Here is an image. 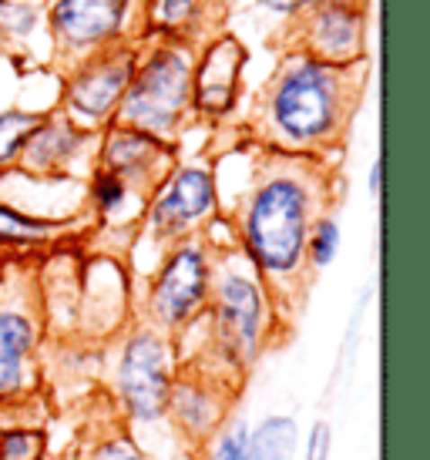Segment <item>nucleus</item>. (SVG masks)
I'll return each mask as SVG.
<instances>
[{
  "mask_svg": "<svg viewBox=\"0 0 430 460\" xmlns=\"http://www.w3.org/2000/svg\"><path fill=\"white\" fill-rule=\"evenodd\" d=\"M219 216L232 239L266 282L276 320L292 336L317 276L306 266V239L319 216L343 199L340 158L266 152L228 138L212 148Z\"/></svg>",
  "mask_w": 430,
  "mask_h": 460,
  "instance_id": "obj_1",
  "label": "nucleus"
},
{
  "mask_svg": "<svg viewBox=\"0 0 430 460\" xmlns=\"http://www.w3.org/2000/svg\"><path fill=\"white\" fill-rule=\"evenodd\" d=\"M367 84L370 58L356 65H323L300 51H276V65L253 91L246 111L215 135L279 155L343 158Z\"/></svg>",
  "mask_w": 430,
  "mask_h": 460,
  "instance_id": "obj_2",
  "label": "nucleus"
},
{
  "mask_svg": "<svg viewBox=\"0 0 430 460\" xmlns=\"http://www.w3.org/2000/svg\"><path fill=\"white\" fill-rule=\"evenodd\" d=\"M205 239L212 243V289L205 316L192 326L202 343L182 353L178 363H199L242 386L255 363L290 336L279 326L266 282L236 245L222 216L205 229Z\"/></svg>",
  "mask_w": 430,
  "mask_h": 460,
  "instance_id": "obj_3",
  "label": "nucleus"
},
{
  "mask_svg": "<svg viewBox=\"0 0 430 460\" xmlns=\"http://www.w3.org/2000/svg\"><path fill=\"white\" fill-rule=\"evenodd\" d=\"M108 386H112L114 417L125 430L148 447L155 430L168 427V394L178 373V346L168 332L155 330L152 323L131 320L108 340Z\"/></svg>",
  "mask_w": 430,
  "mask_h": 460,
  "instance_id": "obj_4",
  "label": "nucleus"
},
{
  "mask_svg": "<svg viewBox=\"0 0 430 460\" xmlns=\"http://www.w3.org/2000/svg\"><path fill=\"white\" fill-rule=\"evenodd\" d=\"M192 67H195V48L145 34L135 75L128 81L112 125L145 131L182 155L185 135L199 128L192 111Z\"/></svg>",
  "mask_w": 430,
  "mask_h": 460,
  "instance_id": "obj_5",
  "label": "nucleus"
},
{
  "mask_svg": "<svg viewBox=\"0 0 430 460\" xmlns=\"http://www.w3.org/2000/svg\"><path fill=\"white\" fill-rule=\"evenodd\" d=\"M215 218H219V189H215L212 155H192V158L178 155L175 168L145 202L139 229L131 235L128 245L131 272L145 279L165 249L192 235H202Z\"/></svg>",
  "mask_w": 430,
  "mask_h": 460,
  "instance_id": "obj_6",
  "label": "nucleus"
},
{
  "mask_svg": "<svg viewBox=\"0 0 430 460\" xmlns=\"http://www.w3.org/2000/svg\"><path fill=\"white\" fill-rule=\"evenodd\" d=\"M212 289V243L202 235L165 249L139 289H131V316L152 323L172 340L185 336L205 316Z\"/></svg>",
  "mask_w": 430,
  "mask_h": 460,
  "instance_id": "obj_7",
  "label": "nucleus"
},
{
  "mask_svg": "<svg viewBox=\"0 0 430 460\" xmlns=\"http://www.w3.org/2000/svg\"><path fill=\"white\" fill-rule=\"evenodd\" d=\"M145 4L148 0H44L51 67L64 75L71 65L108 44L141 40Z\"/></svg>",
  "mask_w": 430,
  "mask_h": 460,
  "instance_id": "obj_8",
  "label": "nucleus"
},
{
  "mask_svg": "<svg viewBox=\"0 0 430 460\" xmlns=\"http://www.w3.org/2000/svg\"><path fill=\"white\" fill-rule=\"evenodd\" d=\"M373 0H313L279 21L266 38L273 51H300L323 65H356L370 58Z\"/></svg>",
  "mask_w": 430,
  "mask_h": 460,
  "instance_id": "obj_9",
  "label": "nucleus"
},
{
  "mask_svg": "<svg viewBox=\"0 0 430 460\" xmlns=\"http://www.w3.org/2000/svg\"><path fill=\"white\" fill-rule=\"evenodd\" d=\"M141 40H118L102 51L88 54L61 75V108L81 128L104 131L125 98L128 81L135 75Z\"/></svg>",
  "mask_w": 430,
  "mask_h": 460,
  "instance_id": "obj_10",
  "label": "nucleus"
},
{
  "mask_svg": "<svg viewBox=\"0 0 430 460\" xmlns=\"http://www.w3.org/2000/svg\"><path fill=\"white\" fill-rule=\"evenodd\" d=\"M239 390V384L205 370L199 363H178L175 384L168 394V427L192 454H202L212 444V437L228 423Z\"/></svg>",
  "mask_w": 430,
  "mask_h": 460,
  "instance_id": "obj_11",
  "label": "nucleus"
},
{
  "mask_svg": "<svg viewBox=\"0 0 430 460\" xmlns=\"http://www.w3.org/2000/svg\"><path fill=\"white\" fill-rule=\"evenodd\" d=\"M98 138L102 131L81 128L61 108H48L11 172L27 181H81V175L88 179L98 155Z\"/></svg>",
  "mask_w": 430,
  "mask_h": 460,
  "instance_id": "obj_12",
  "label": "nucleus"
},
{
  "mask_svg": "<svg viewBox=\"0 0 430 460\" xmlns=\"http://www.w3.org/2000/svg\"><path fill=\"white\" fill-rule=\"evenodd\" d=\"M249 65V48L232 31L215 34L195 51L192 67V111L195 125L215 131L228 125L239 111L242 75Z\"/></svg>",
  "mask_w": 430,
  "mask_h": 460,
  "instance_id": "obj_13",
  "label": "nucleus"
},
{
  "mask_svg": "<svg viewBox=\"0 0 430 460\" xmlns=\"http://www.w3.org/2000/svg\"><path fill=\"white\" fill-rule=\"evenodd\" d=\"M91 212H75V216H44V212H27L17 202L0 195V262L7 259H44L81 245L91 232Z\"/></svg>",
  "mask_w": 430,
  "mask_h": 460,
  "instance_id": "obj_14",
  "label": "nucleus"
},
{
  "mask_svg": "<svg viewBox=\"0 0 430 460\" xmlns=\"http://www.w3.org/2000/svg\"><path fill=\"white\" fill-rule=\"evenodd\" d=\"M178 148L165 145V141L145 135L135 128H118L108 125L98 138V155L94 165L112 172L118 179H125L135 192L152 199V192L162 185V179L175 168Z\"/></svg>",
  "mask_w": 430,
  "mask_h": 460,
  "instance_id": "obj_15",
  "label": "nucleus"
},
{
  "mask_svg": "<svg viewBox=\"0 0 430 460\" xmlns=\"http://www.w3.org/2000/svg\"><path fill=\"white\" fill-rule=\"evenodd\" d=\"M228 11L209 0H148L145 4V34L178 40L189 48H202L205 40L228 31Z\"/></svg>",
  "mask_w": 430,
  "mask_h": 460,
  "instance_id": "obj_16",
  "label": "nucleus"
},
{
  "mask_svg": "<svg viewBox=\"0 0 430 460\" xmlns=\"http://www.w3.org/2000/svg\"><path fill=\"white\" fill-rule=\"evenodd\" d=\"M300 457V423L290 413H269L249 427L242 460H296Z\"/></svg>",
  "mask_w": 430,
  "mask_h": 460,
  "instance_id": "obj_17",
  "label": "nucleus"
},
{
  "mask_svg": "<svg viewBox=\"0 0 430 460\" xmlns=\"http://www.w3.org/2000/svg\"><path fill=\"white\" fill-rule=\"evenodd\" d=\"M40 118L44 111L38 108H4L0 111V175H7L17 165L21 148L27 145L31 131L38 128Z\"/></svg>",
  "mask_w": 430,
  "mask_h": 460,
  "instance_id": "obj_18",
  "label": "nucleus"
},
{
  "mask_svg": "<svg viewBox=\"0 0 430 460\" xmlns=\"http://www.w3.org/2000/svg\"><path fill=\"white\" fill-rule=\"evenodd\" d=\"M340 218L336 212H327V216H319L313 222V229H309V239H306V266L313 276H319L323 269L333 266V259L340 252Z\"/></svg>",
  "mask_w": 430,
  "mask_h": 460,
  "instance_id": "obj_19",
  "label": "nucleus"
},
{
  "mask_svg": "<svg viewBox=\"0 0 430 460\" xmlns=\"http://www.w3.org/2000/svg\"><path fill=\"white\" fill-rule=\"evenodd\" d=\"M81 460H152V457L141 450V444L135 437L128 434L125 423L114 420L108 430H102V434L85 447Z\"/></svg>",
  "mask_w": 430,
  "mask_h": 460,
  "instance_id": "obj_20",
  "label": "nucleus"
},
{
  "mask_svg": "<svg viewBox=\"0 0 430 460\" xmlns=\"http://www.w3.org/2000/svg\"><path fill=\"white\" fill-rule=\"evenodd\" d=\"M40 24H44V4L38 0H4L0 4V31L11 38V44L31 40Z\"/></svg>",
  "mask_w": 430,
  "mask_h": 460,
  "instance_id": "obj_21",
  "label": "nucleus"
},
{
  "mask_svg": "<svg viewBox=\"0 0 430 460\" xmlns=\"http://www.w3.org/2000/svg\"><path fill=\"white\" fill-rule=\"evenodd\" d=\"M48 437L34 423L0 427V460H44Z\"/></svg>",
  "mask_w": 430,
  "mask_h": 460,
  "instance_id": "obj_22",
  "label": "nucleus"
},
{
  "mask_svg": "<svg viewBox=\"0 0 430 460\" xmlns=\"http://www.w3.org/2000/svg\"><path fill=\"white\" fill-rule=\"evenodd\" d=\"M246 437H249V423L242 417H228V423L212 437V444L202 450L205 460H242L246 450Z\"/></svg>",
  "mask_w": 430,
  "mask_h": 460,
  "instance_id": "obj_23",
  "label": "nucleus"
},
{
  "mask_svg": "<svg viewBox=\"0 0 430 460\" xmlns=\"http://www.w3.org/2000/svg\"><path fill=\"white\" fill-rule=\"evenodd\" d=\"M329 447H333V430H329L327 420H317L309 427V437H306L300 460H329Z\"/></svg>",
  "mask_w": 430,
  "mask_h": 460,
  "instance_id": "obj_24",
  "label": "nucleus"
},
{
  "mask_svg": "<svg viewBox=\"0 0 430 460\" xmlns=\"http://www.w3.org/2000/svg\"><path fill=\"white\" fill-rule=\"evenodd\" d=\"M313 0H255V7L259 11L273 13V17H279V21H286V17H292V13H300L303 7H309Z\"/></svg>",
  "mask_w": 430,
  "mask_h": 460,
  "instance_id": "obj_25",
  "label": "nucleus"
},
{
  "mask_svg": "<svg viewBox=\"0 0 430 460\" xmlns=\"http://www.w3.org/2000/svg\"><path fill=\"white\" fill-rule=\"evenodd\" d=\"M380 181H383V165H380V158L370 165V179H367V189H370V199H380Z\"/></svg>",
  "mask_w": 430,
  "mask_h": 460,
  "instance_id": "obj_26",
  "label": "nucleus"
},
{
  "mask_svg": "<svg viewBox=\"0 0 430 460\" xmlns=\"http://www.w3.org/2000/svg\"><path fill=\"white\" fill-rule=\"evenodd\" d=\"M11 51H13L11 38H7V34H4V31H0V54H11Z\"/></svg>",
  "mask_w": 430,
  "mask_h": 460,
  "instance_id": "obj_27",
  "label": "nucleus"
},
{
  "mask_svg": "<svg viewBox=\"0 0 430 460\" xmlns=\"http://www.w3.org/2000/svg\"><path fill=\"white\" fill-rule=\"evenodd\" d=\"M209 4H215V7H222V11H232V4H236V0H209Z\"/></svg>",
  "mask_w": 430,
  "mask_h": 460,
  "instance_id": "obj_28",
  "label": "nucleus"
},
{
  "mask_svg": "<svg viewBox=\"0 0 430 460\" xmlns=\"http://www.w3.org/2000/svg\"><path fill=\"white\" fill-rule=\"evenodd\" d=\"M0 4H4V0H0Z\"/></svg>",
  "mask_w": 430,
  "mask_h": 460,
  "instance_id": "obj_29",
  "label": "nucleus"
},
{
  "mask_svg": "<svg viewBox=\"0 0 430 460\" xmlns=\"http://www.w3.org/2000/svg\"><path fill=\"white\" fill-rule=\"evenodd\" d=\"M38 4H40V0H38Z\"/></svg>",
  "mask_w": 430,
  "mask_h": 460,
  "instance_id": "obj_30",
  "label": "nucleus"
}]
</instances>
